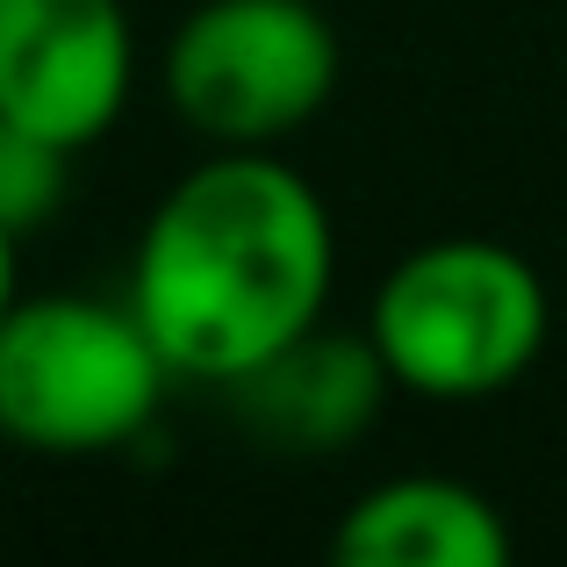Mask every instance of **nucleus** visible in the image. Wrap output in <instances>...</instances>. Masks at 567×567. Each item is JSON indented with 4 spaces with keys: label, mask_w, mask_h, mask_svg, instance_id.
<instances>
[{
    "label": "nucleus",
    "mask_w": 567,
    "mask_h": 567,
    "mask_svg": "<svg viewBox=\"0 0 567 567\" xmlns=\"http://www.w3.org/2000/svg\"><path fill=\"white\" fill-rule=\"evenodd\" d=\"M338 223L274 152H216L152 202L130 251V309L181 381L230 388L331 317Z\"/></svg>",
    "instance_id": "1"
},
{
    "label": "nucleus",
    "mask_w": 567,
    "mask_h": 567,
    "mask_svg": "<svg viewBox=\"0 0 567 567\" xmlns=\"http://www.w3.org/2000/svg\"><path fill=\"white\" fill-rule=\"evenodd\" d=\"M554 295L496 237H431L402 251L367 302V338L416 402H488L539 367Z\"/></svg>",
    "instance_id": "2"
},
{
    "label": "nucleus",
    "mask_w": 567,
    "mask_h": 567,
    "mask_svg": "<svg viewBox=\"0 0 567 567\" xmlns=\"http://www.w3.org/2000/svg\"><path fill=\"white\" fill-rule=\"evenodd\" d=\"M173 381L130 295H14L0 317V439L37 460L137 445Z\"/></svg>",
    "instance_id": "3"
},
{
    "label": "nucleus",
    "mask_w": 567,
    "mask_h": 567,
    "mask_svg": "<svg viewBox=\"0 0 567 567\" xmlns=\"http://www.w3.org/2000/svg\"><path fill=\"white\" fill-rule=\"evenodd\" d=\"M173 115L216 152H274L331 109L346 43L317 0H194L158 58Z\"/></svg>",
    "instance_id": "4"
},
{
    "label": "nucleus",
    "mask_w": 567,
    "mask_h": 567,
    "mask_svg": "<svg viewBox=\"0 0 567 567\" xmlns=\"http://www.w3.org/2000/svg\"><path fill=\"white\" fill-rule=\"evenodd\" d=\"M137 94L130 0H0V115L43 137L101 144Z\"/></svg>",
    "instance_id": "5"
},
{
    "label": "nucleus",
    "mask_w": 567,
    "mask_h": 567,
    "mask_svg": "<svg viewBox=\"0 0 567 567\" xmlns=\"http://www.w3.org/2000/svg\"><path fill=\"white\" fill-rule=\"evenodd\" d=\"M223 395H230V410H237L251 445L295 453V460H331L374 431L381 402L395 395V374H388V360L374 352L367 323L360 331H338L323 317L317 331L280 346L274 360L237 374Z\"/></svg>",
    "instance_id": "6"
},
{
    "label": "nucleus",
    "mask_w": 567,
    "mask_h": 567,
    "mask_svg": "<svg viewBox=\"0 0 567 567\" xmlns=\"http://www.w3.org/2000/svg\"><path fill=\"white\" fill-rule=\"evenodd\" d=\"M323 567H517V546L474 482L388 474L338 517Z\"/></svg>",
    "instance_id": "7"
},
{
    "label": "nucleus",
    "mask_w": 567,
    "mask_h": 567,
    "mask_svg": "<svg viewBox=\"0 0 567 567\" xmlns=\"http://www.w3.org/2000/svg\"><path fill=\"white\" fill-rule=\"evenodd\" d=\"M72 158H80L72 144L0 115V223L14 237H37L72 202Z\"/></svg>",
    "instance_id": "8"
},
{
    "label": "nucleus",
    "mask_w": 567,
    "mask_h": 567,
    "mask_svg": "<svg viewBox=\"0 0 567 567\" xmlns=\"http://www.w3.org/2000/svg\"><path fill=\"white\" fill-rule=\"evenodd\" d=\"M14 266H22V237H14L8 223H0V317H8L14 295H22V274H14Z\"/></svg>",
    "instance_id": "9"
}]
</instances>
